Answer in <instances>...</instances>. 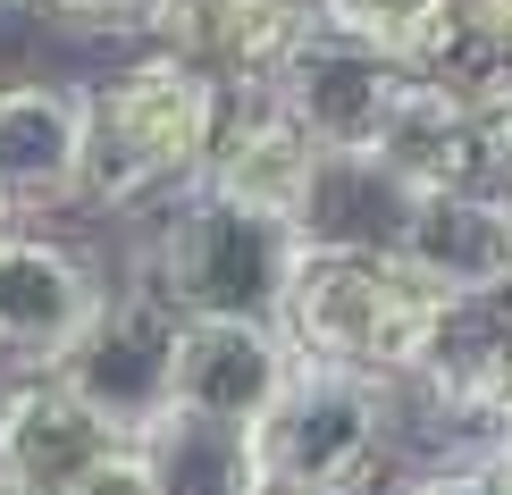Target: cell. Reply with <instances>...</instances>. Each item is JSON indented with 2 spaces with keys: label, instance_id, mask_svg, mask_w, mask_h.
<instances>
[{
  "label": "cell",
  "instance_id": "obj_25",
  "mask_svg": "<svg viewBox=\"0 0 512 495\" xmlns=\"http://www.w3.org/2000/svg\"><path fill=\"white\" fill-rule=\"evenodd\" d=\"M0 227H9V210H0Z\"/></svg>",
  "mask_w": 512,
  "mask_h": 495
},
{
  "label": "cell",
  "instance_id": "obj_14",
  "mask_svg": "<svg viewBox=\"0 0 512 495\" xmlns=\"http://www.w3.org/2000/svg\"><path fill=\"white\" fill-rule=\"evenodd\" d=\"M420 193L370 152H319L303 210H294V252H353V261H395L403 219H412Z\"/></svg>",
  "mask_w": 512,
  "mask_h": 495
},
{
  "label": "cell",
  "instance_id": "obj_10",
  "mask_svg": "<svg viewBox=\"0 0 512 495\" xmlns=\"http://www.w3.org/2000/svg\"><path fill=\"white\" fill-rule=\"evenodd\" d=\"M311 135L294 126L286 110H277L269 93H227V118H219V143H210V160H202V185L210 202H227V210H244V219H277V227H294V210H303V185H311Z\"/></svg>",
  "mask_w": 512,
  "mask_h": 495
},
{
  "label": "cell",
  "instance_id": "obj_18",
  "mask_svg": "<svg viewBox=\"0 0 512 495\" xmlns=\"http://www.w3.org/2000/svg\"><path fill=\"white\" fill-rule=\"evenodd\" d=\"M512 76V0H437L429 42L412 59V84H437L454 101H479Z\"/></svg>",
  "mask_w": 512,
  "mask_h": 495
},
{
  "label": "cell",
  "instance_id": "obj_11",
  "mask_svg": "<svg viewBox=\"0 0 512 495\" xmlns=\"http://www.w3.org/2000/svg\"><path fill=\"white\" fill-rule=\"evenodd\" d=\"M311 34V0H160L152 42L219 76L227 93H261L286 51Z\"/></svg>",
  "mask_w": 512,
  "mask_h": 495
},
{
  "label": "cell",
  "instance_id": "obj_22",
  "mask_svg": "<svg viewBox=\"0 0 512 495\" xmlns=\"http://www.w3.org/2000/svg\"><path fill=\"white\" fill-rule=\"evenodd\" d=\"M395 495H504V479L487 470V454H462V462H429V470H412Z\"/></svg>",
  "mask_w": 512,
  "mask_h": 495
},
{
  "label": "cell",
  "instance_id": "obj_3",
  "mask_svg": "<svg viewBox=\"0 0 512 495\" xmlns=\"http://www.w3.org/2000/svg\"><path fill=\"white\" fill-rule=\"evenodd\" d=\"M294 277V235L277 219H244V210L210 202V193H177L160 227L143 235V294H160L177 319H269L286 303Z\"/></svg>",
  "mask_w": 512,
  "mask_h": 495
},
{
  "label": "cell",
  "instance_id": "obj_24",
  "mask_svg": "<svg viewBox=\"0 0 512 495\" xmlns=\"http://www.w3.org/2000/svg\"><path fill=\"white\" fill-rule=\"evenodd\" d=\"M487 470H496V479H504V495H512V412L487 428Z\"/></svg>",
  "mask_w": 512,
  "mask_h": 495
},
{
  "label": "cell",
  "instance_id": "obj_15",
  "mask_svg": "<svg viewBox=\"0 0 512 495\" xmlns=\"http://www.w3.org/2000/svg\"><path fill=\"white\" fill-rule=\"evenodd\" d=\"M101 454H110V437L68 403L59 378L17 370L9 386H0V487H17V495H68Z\"/></svg>",
  "mask_w": 512,
  "mask_h": 495
},
{
  "label": "cell",
  "instance_id": "obj_13",
  "mask_svg": "<svg viewBox=\"0 0 512 495\" xmlns=\"http://www.w3.org/2000/svg\"><path fill=\"white\" fill-rule=\"evenodd\" d=\"M84 160V93L76 84H0V210L9 227L76 202Z\"/></svg>",
  "mask_w": 512,
  "mask_h": 495
},
{
  "label": "cell",
  "instance_id": "obj_23",
  "mask_svg": "<svg viewBox=\"0 0 512 495\" xmlns=\"http://www.w3.org/2000/svg\"><path fill=\"white\" fill-rule=\"evenodd\" d=\"M68 495H160V487H152V462H143V445H110V454L84 470Z\"/></svg>",
  "mask_w": 512,
  "mask_h": 495
},
{
  "label": "cell",
  "instance_id": "obj_21",
  "mask_svg": "<svg viewBox=\"0 0 512 495\" xmlns=\"http://www.w3.org/2000/svg\"><path fill=\"white\" fill-rule=\"evenodd\" d=\"M34 9L68 17L84 34H152L160 26V0H34Z\"/></svg>",
  "mask_w": 512,
  "mask_h": 495
},
{
  "label": "cell",
  "instance_id": "obj_16",
  "mask_svg": "<svg viewBox=\"0 0 512 495\" xmlns=\"http://www.w3.org/2000/svg\"><path fill=\"white\" fill-rule=\"evenodd\" d=\"M370 160H387L412 193H454L479 185V135H471V101L437 93V84H403L387 126H378Z\"/></svg>",
  "mask_w": 512,
  "mask_h": 495
},
{
  "label": "cell",
  "instance_id": "obj_9",
  "mask_svg": "<svg viewBox=\"0 0 512 495\" xmlns=\"http://www.w3.org/2000/svg\"><path fill=\"white\" fill-rule=\"evenodd\" d=\"M294 344L269 319H177V378H168V412H194L219 428H252L286 395Z\"/></svg>",
  "mask_w": 512,
  "mask_h": 495
},
{
  "label": "cell",
  "instance_id": "obj_1",
  "mask_svg": "<svg viewBox=\"0 0 512 495\" xmlns=\"http://www.w3.org/2000/svg\"><path fill=\"white\" fill-rule=\"evenodd\" d=\"M227 84L202 76L177 51L126 59L110 84H84V160H76V210L126 219L143 202H177L202 185V160L219 143Z\"/></svg>",
  "mask_w": 512,
  "mask_h": 495
},
{
  "label": "cell",
  "instance_id": "obj_7",
  "mask_svg": "<svg viewBox=\"0 0 512 495\" xmlns=\"http://www.w3.org/2000/svg\"><path fill=\"white\" fill-rule=\"evenodd\" d=\"M403 84H412V76L387 68L378 51H353V42H336V34L311 26L261 93L311 135V152H370Z\"/></svg>",
  "mask_w": 512,
  "mask_h": 495
},
{
  "label": "cell",
  "instance_id": "obj_12",
  "mask_svg": "<svg viewBox=\"0 0 512 495\" xmlns=\"http://www.w3.org/2000/svg\"><path fill=\"white\" fill-rule=\"evenodd\" d=\"M445 420L496 428L512 412V294H471V303H437V328L420 344L412 378Z\"/></svg>",
  "mask_w": 512,
  "mask_h": 495
},
{
  "label": "cell",
  "instance_id": "obj_5",
  "mask_svg": "<svg viewBox=\"0 0 512 495\" xmlns=\"http://www.w3.org/2000/svg\"><path fill=\"white\" fill-rule=\"evenodd\" d=\"M42 378L68 386V403L101 428L110 445H143V428L168 420V378H177V311L160 294L126 286L101 294V311L84 319V336L51 361Z\"/></svg>",
  "mask_w": 512,
  "mask_h": 495
},
{
  "label": "cell",
  "instance_id": "obj_19",
  "mask_svg": "<svg viewBox=\"0 0 512 495\" xmlns=\"http://www.w3.org/2000/svg\"><path fill=\"white\" fill-rule=\"evenodd\" d=\"M429 17H437V0H311V26L319 34L353 42V51H378L403 76H412L420 42H429Z\"/></svg>",
  "mask_w": 512,
  "mask_h": 495
},
{
  "label": "cell",
  "instance_id": "obj_17",
  "mask_svg": "<svg viewBox=\"0 0 512 495\" xmlns=\"http://www.w3.org/2000/svg\"><path fill=\"white\" fill-rule=\"evenodd\" d=\"M143 462L160 495H269L252 462V428H219L194 412H168L143 428Z\"/></svg>",
  "mask_w": 512,
  "mask_h": 495
},
{
  "label": "cell",
  "instance_id": "obj_6",
  "mask_svg": "<svg viewBox=\"0 0 512 495\" xmlns=\"http://www.w3.org/2000/svg\"><path fill=\"white\" fill-rule=\"evenodd\" d=\"M101 311V277L76 244L42 227H0V361L51 370Z\"/></svg>",
  "mask_w": 512,
  "mask_h": 495
},
{
  "label": "cell",
  "instance_id": "obj_20",
  "mask_svg": "<svg viewBox=\"0 0 512 495\" xmlns=\"http://www.w3.org/2000/svg\"><path fill=\"white\" fill-rule=\"evenodd\" d=\"M471 135H479V193L512 202V76L471 101Z\"/></svg>",
  "mask_w": 512,
  "mask_h": 495
},
{
  "label": "cell",
  "instance_id": "obj_26",
  "mask_svg": "<svg viewBox=\"0 0 512 495\" xmlns=\"http://www.w3.org/2000/svg\"><path fill=\"white\" fill-rule=\"evenodd\" d=\"M0 495H17V487H0Z\"/></svg>",
  "mask_w": 512,
  "mask_h": 495
},
{
  "label": "cell",
  "instance_id": "obj_4",
  "mask_svg": "<svg viewBox=\"0 0 512 495\" xmlns=\"http://www.w3.org/2000/svg\"><path fill=\"white\" fill-rule=\"evenodd\" d=\"M395 428V386L294 361L286 395L252 420V462L269 495H361Z\"/></svg>",
  "mask_w": 512,
  "mask_h": 495
},
{
  "label": "cell",
  "instance_id": "obj_8",
  "mask_svg": "<svg viewBox=\"0 0 512 495\" xmlns=\"http://www.w3.org/2000/svg\"><path fill=\"white\" fill-rule=\"evenodd\" d=\"M395 269L437 303H471V294H512V202L479 185L420 193L403 219Z\"/></svg>",
  "mask_w": 512,
  "mask_h": 495
},
{
  "label": "cell",
  "instance_id": "obj_2",
  "mask_svg": "<svg viewBox=\"0 0 512 495\" xmlns=\"http://www.w3.org/2000/svg\"><path fill=\"white\" fill-rule=\"evenodd\" d=\"M429 328H437V294H420L395 261L294 252L286 303H277V336L294 344V361L403 386L412 361H420V344H429Z\"/></svg>",
  "mask_w": 512,
  "mask_h": 495
}]
</instances>
